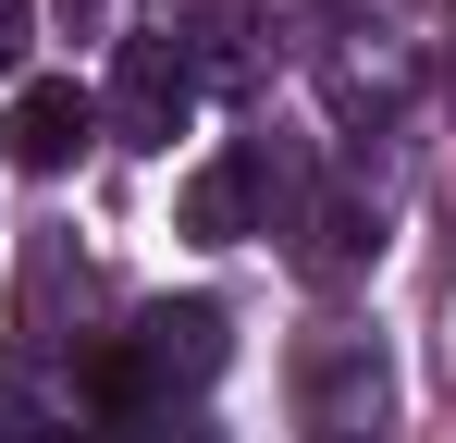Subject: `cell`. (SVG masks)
<instances>
[{"label":"cell","instance_id":"3","mask_svg":"<svg viewBox=\"0 0 456 443\" xmlns=\"http://www.w3.org/2000/svg\"><path fill=\"white\" fill-rule=\"evenodd\" d=\"M124 358H136V382H149V407L160 394H198V382H223L234 320L210 308V295H185V308H149V320L124 333Z\"/></svg>","mask_w":456,"mask_h":443},{"label":"cell","instance_id":"7","mask_svg":"<svg viewBox=\"0 0 456 443\" xmlns=\"http://www.w3.org/2000/svg\"><path fill=\"white\" fill-rule=\"evenodd\" d=\"M25 37H37V0H0V74H25Z\"/></svg>","mask_w":456,"mask_h":443},{"label":"cell","instance_id":"2","mask_svg":"<svg viewBox=\"0 0 456 443\" xmlns=\"http://www.w3.org/2000/svg\"><path fill=\"white\" fill-rule=\"evenodd\" d=\"M124 148H173L185 124H198V50L173 37V25H149V37H124V62H111V111H99Z\"/></svg>","mask_w":456,"mask_h":443},{"label":"cell","instance_id":"1","mask_svg":"<svg viewBox=\"0 0 456 443\" xmlns=\"http://www.w3.org/2000/svg\"><path fill=\"white\" fill-rule=\"evenodd\" d=\"M297 431L308 443H382L395 431V358H382V333L321 320L297 345Z\"/></svg>","mask_w":456,"mask_h":443},{"label":"cell","instance_id":"9","mask_svg":"<svg viewBox=\"0 0 456 443\" xmlns=\"http://www.w3.org/2000/svg\"><path fill=\"white\" fill-rule=\"evenodd\" d=\"M75 443H149V431H75Z\"/></svg>","mask_w":456,"mask_h":443},{"label":"cell","instance_id":"8","mask_svg":"<svg viewBox=\"0 0 456 443\" xmlns=\"http://www.w3.org/2000/svg\"><path fill=\"white\" fill-rule=\"evenodd\" d=\"M99 12H111V0H62V25H99Z\"/></svg>","mask_w":456,"mask_h":443},{"label":"cell","instance_id":"4","mask_svg":"<svg viewBox=\"0 0 456 443\" xmlns=\"http://www.w3.org/2000/svg\"><path fill=\"white\" fill-rule=\"evenodd\" d=\"M86 136H99V99H86L75 74H25V86H12V124H0L12 173H75Z\"/></svg>","mask_w":456,"mask_h":443},{"label":"cell","instance_id":"6","mask_svg":"<svg viewBox=\"0 0 456 443\" xmlns=\"http://www.w3.org/2000/svg\"><path fill=\"white\" fill-rule=\"evenodd\" d=\"M0 443H50V419H37V394H25V382H0Z\"/></svg>","mask_w":456,"mask_h":443},{"label":"cell","instance_id":"5","mask_svg":"<svg viewBox=\"0 0 456 443\" xmlns=\"http://www.w3.org/2000/svg\"><path fill=\"white\" fill-rule=\"evenodd\" d=\"M284 234H297V271H308V284H346V271H358V259L382 246V222L358 210V197H308Z\"/></svg>","mask_w":456,"mask_h":443}]
</instances>
